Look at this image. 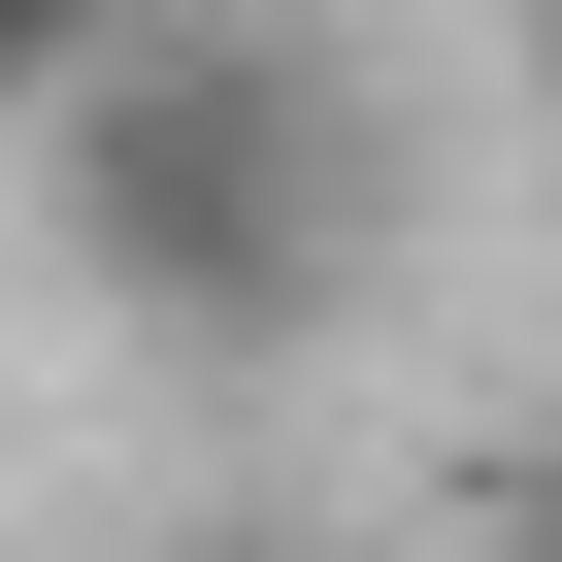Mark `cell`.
<instances>
[{"instance_id":"1","label":"cell","mask_w":562,"mask_h":562,"mask_svg":"<svg viewBox=\"0 0 562 562\" xmlns=\"http://www.w3.org/2000/svg\"><path fill=\"white\" fill-rule=\"evenodd\" d=\"M0 166H34V232L166 364H299V331H364V265H397V100L299 34V0H133Z\"/></svg>"},{"instance_id":"2","label":"cell","mask_w":562,"mask_h":562,"mask_svg":"<svg viewBox=\"0 0 562 562\" xmlns=\"http://www.w3.org/2000/svg\"><path fill=\"white\" fill-rule=\"evenodd\" d=\"M100 34H133V0H0V133H34V100H67Z\"/></svg>"},{"instance_id":"3","label":"cell","mask_w":562,"mask_h":562,"mask_svg":"<svg viewBox=\"0 0 562 562\" xmlns=\"http://www.w3.org/2000/svg\"><path fill=\"white\" fill-rule=\"evenodd\" d=\"M166 562H364V529H299V496H199V529H166Z\"/></svg>"}]
</instances>
